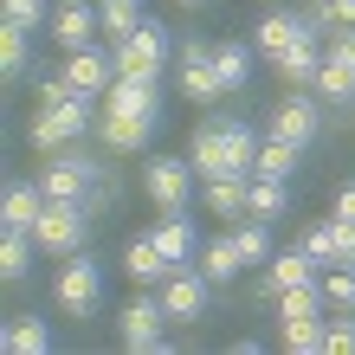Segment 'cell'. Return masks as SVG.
Wrapping results in <instances>:
<instances>
[{"mask_svg":"<svg viewBox=\"0 0 355 355\" xmlns=\"http://www.w3.org/2000/svg\"><path fill=\"white\" fill-rule=\"evenodd\" d=\"M123 349H168V336H162V323H168V304H162V291L155 297H136V304H123Z\"/></svg>","mask_w":355,"mask_h":355,"instance_id":"cell-10","label":"cell"},{"mask_svg":"<svg viewBox=\"0 0 355 355\" xmlns=\"http://www.w3.org/2000/svg\"><path fill=\"white\" fill-rule=\"evenodd\" d=\"M26 58H33V33L7 26V33H0V71H7V78H19V71H26Z\"/></svg>","mask_w":355,"mask_h":355,"instance_id":"cell-34","label":"cell"},{"mask_svg":"<svg viewBox=\"0 0 355 355\" xmlns=\"http://www.w3.org/2000/svg\"><path fill=\"white\" fill-rule=\"evenodd\" d=\"M149 239H155V252L168 259V271H175V265H194V259H200V239H194V220H187V214H162Z\"/></svg>","mask_w":355,"mask_h":355,"instance_id":"cell-15","label":"cell"},{"mask_svg":"<svg viewBox=\"0 0 355 355\" xmlns=\"http://www.w3.org/2000/svg\"><path fill=\"white\" fill-rule=\"evenodd\" d=\"M207 297H214V278L200 265H175L162 278V304H168V323H200L207 317Z\"/></svg>","mask_w":355,"mask_h":355,"instance_id":"cell-5","label":"cell"},{"mask_svg":"<svg viewBox=\"0 0 355 355\" xmlns=\"http://www.w3.org/2000/svg\"><path fill=\"white\" fill-rule=\"evenodd\" d=\"M85 233H91V214H85V200H46V214L33 220V239H39V252H52V259H71V252H85Z\"/></svg>","mask_w":355,"mask_h":355,"instance_id":"cell-2","label":"cell"},{"mask_svg":"<svg viewBox=\"0 0 355 355\" xmlns=\"http://www.w3.org/2000/svg\"><path fill=\"white\" fill-rule=\"evenodd\" d=\"M33 252H39V239L26 233V226H7V239H0V278L19 284L33 271Z\"/></svg>","mask_w":355,"mask_h":355,"instance_id":"cell-22","label":"cell"},{"mask_svg":"<svg viewBox=\"0 0 355 355\" xmlns=\"http://www.w3.org/2000/svg\"><path fill=\"white\" fill-rule=\"evenodd\" d=\"M155 123L162 116H116V110H103L97 116V136L110 142V149H142V142L155 136Z\"/></svg>","mask_w":355,"mask_h":355,"instance_id":"cell-19","label":"cell"},{"mask_svg":"<svg viewBox=\"0 0 355 355\" xmlns=\"http://www.w3.org/2000/svg\"><path fill=\"white\" fill-rule=\"evenodd\" d=\"M52 13H58V7H46V0H0V19H7V26H19V33H39Z\"/></svg>","mask_w":355,"mask_h":355,"instance_id":"cell-30","label":"cell"},{"mask_svg":"<svg viewBox=\"0 0 355 355\" xmlns=\"http://www.w3.org/2000/svg\"><path fill=\"white\" fill-rule=\"evenodd\" d=\"M187 162H194L200 181H220L226 175V136H220V116H207L194 130V149H187Z\"/></svg>","mask_w":355,"mask_h":355,"instance_id":"cell-17","label":"cell"},{"mask_svg":"<svg viewBox=\"0 0 355 355\" xmlns=\"http://www.w3.org/2000/svg\"><path fill=\"white\" fill-rule=\"evenodd\" d=\"M323 58H329V52L317 46V39H297V46H284L271 65L284 71V85H304V91H310V85H317V71H323Z\"/></svg>","mask_w":355,"mask_h":355,"instance_id":"cell-18","label":"cell"},{"mask_svg":"<svg viewBox=\"0 0 355 355\" xmlns=\"http://www.w3.org/2000/svg\"><path fill=\"white\" fill-rule=\"evenodd\" d=\"M200 271H207L214 284H233L239 271H245V259H239L233 233H220V239H207V245H200Z\"/></svg>","mask_w":355,"mask_h":355,"instance_id":"cell-24","label":"cell"},{"mask_svg":"<svg viewBox=\"0 0 355 355\" xmlns=\"http://www.w3.org/2000/svg\"><path fill=\"white\" fill-rule=\"evenodd\" d=\"M162 78H130V71H116V85L103 91V110H116V116H162Z\"/></svg>","mask_w":355,"mask_h":355,"instance_id":"cell-14","label":"cell"},{"mask_svg":"<svg viewBox=\"0 0 355 355\" xmlns=\"http://www.w3.org/2000/svg\"><path fill=\"white\" fill-rule=\"evenodd\" d=\"M233 245H239V259H245V265H271V233H265V220H259V214L233 226Z\"/></svg>","mask_w":355,"mask_h":355,"instance_id":"cell-29","label":"cell"},{"mask_svg":"<svg viewBox=\"0 0 355 355\" xmlns=\"http://www.w3.org/2000/svg\"><path fill=\"white\" fill-rule=\"evenodd\" d=\"M142 187H149L155 214H187V200H194V162L187 155H149L142 162Z\"/></svg>","mask_w":355,"mask_h":355,"instance_id":"cell-3","label":"cell"},{"mask_svg":"<svg viewBox=\"0 0 355 355\" xmlns=\"http://www.w3.org/2000/svg\"><path fill=\"white\" fill-rule=\"evenodd\" d=\"M123 271H130L136 284H162V278H168V259H162V252H155V239L142 233V239L123 245Z\"/></svg>","mask_w":355,"mask_h":355,"instance_id":"cell-23","label":"cell"},{"mask_svg":"<svg viewBox=\"0 0 355 355\" xmlns=\"http://www.w3.org/2000/svg\"><path fill=\"white\" fill-rule=\"evenodd\" d=\"M329 26H355V0H329Z\"/></svg>","mask_w":355,"mask_h":355,"instance_id":"cell-39","label":"cell"},{"mask_svg":"<svg viewBox=\"0 0 355 355\" xmlns=\"http://www.w3.org/2000/svg\"><path fill=\"white\" fill-rule=\"evenodd\" d=\"M52 39L65 52H85L91 39H103V13L91 7V0H58V13H52Z\"/></svg>","mask_w":355,"mask_h":355,"instance_id":"cell-12","label":"cell"},{"mask_svg":"<svg viewBox=\"0 0 355 355\" xmlns=\"http://www.w3.org/2000/svg\"><path fill=\"white\" fill-rule=\"evenodd\" d=\"M33 103H39V110L71 103V78H65V71H58V78H33Z\"/></svg>","mask_w":355,"mask_h":355,"instance_id":"cell-36","label":"cell"},{"mask_svg":"<svg viewBox=\"0 0 355 355\" xmlns=\"http://www.w3.org/2000/svg\"><path fill=\"white\" fill-rule=\"evenodd\" d=\"M181 7H207V0H181Z\"/></svg>","mask_w":355,"mask_h":355,"instance_id":"cell-42","label":"cell"},{"mask_svg":"<svg viewBox=\"0 0 355 355\" xmlns=\"http://www.w3.org/2000/svg\"><path fill=\"white\" fill-rule=\"evenodd\" d=\"M297 245H304V252L317 259V265H343V245H336V220H317V226H310V233H304Z\"/></svg>","mask_w":355,"mask_h":355,"instance_id":"cell-31","label":"cell"},{"mask_svg":"<svg viewBox=\"0 0 355 355\" xmlns=\"http://www.w3.org/2000/svg\"><path fill=\"white\" fill-rule=\"evenodd\" d=\"M284 200H291V194H284V181L252 175V214H259V220H278V214H284Z\"/></svg>","mask_w":355,"mask_h":355,"instance_id":"cell-35","label":"cell"},{"mask_svg":"<svg viewBox=\"0 0 355 355\" xmlns=\"http://www.w3.org/2000/svg\"><path fill=\"white\" fill-rule=\"evenodd\" d=\"M323 323H329V317H284V323H278V343H284L291 355H323Z\"/></svg>","mask_w":355,"mask_h":355,"instance_id":"cell-27","label":"cell"},{"mask_svg":"<svg viewBox=\"0 0 355 355\" xmlns=\"http://www.w3.org/2000/svg\"><path fill=\"white\" fill-rule=\"evenodd\" d=\"M65 78H71V91H85L103 103V91L116 85V46L110 39H91L85 52H65Z\"/></svg>","mask_w":355,"mask_h":355,"instance_id":"cell-7","label":"cell"},{"mask_svg":"<svg viewBox=\"0 0 355 355\" xmlns=\"http://www.w3.org/2000/svg\"><path fill=\"white\" fill-rule=\"evenodd\" d=\"M97 297H103V271H97V259H91V252H71L65 271H58V310H65V317H91Z\"/></svg>","mask_w":355,"mask_h":355,"instance_id":"cell-6","label":"cell"},{"mask_svg":"<svg viewBox=\"0 0 355 355\" xmlns=\"http://www.w3.org/2000/svg\"><path fill=\"white\" fill-rule=\"evenodd\" d=\"M323 355H355V310H329V323H323Z\"/></svg>","mask_w":355,"mask_h":355,"instance_id":"cell-33","label":"cell"},{"mask_svg":"<svg viewBox=\"0 0 355 355\" xmlns=\"http://www.w3.org/2000/svg\"><path fill=\"white\" fill-rule=\"evenodd\" d=\"M97 13H103V39H110V46L142 26V0H97Z\"/></svg>","mask_w":355,"mask_h":355,"instance_id":"cell-28","label":"cell"},{"mask_svg":"<svg viewBox=\"0 0 355 355\" xmlns=\"http://www.w3.org/2000/svg\"><path fill=\"white\" fill-rule=\"evenodd\" d=\"M349 116H355V110H349Z\"/></svg>","mask_w":355,"mask_h":355,"instance_id":"cell-44","label":"cell"},{"mask_svg":"<svg viewBox=\"0 0 355 355\" xmlns=\"http://www.w3.org/2000/svg\"><path fill=\"white\" fill-rule=\"evenodd\" d=\"M323 52L336 58V65H349V71H355V26H336V39H329Z\"/></svg>","mask_w":355,"mask_h":355,"instance_id":"cell-37","label":"cell"},{"mask_svg":"<svg viewBox=\"0 0 355 355\" xmlns=\"http://www.w3.org/2000/svg\"><path fill=\"white\" fill-rule=\"evenodd\" d=\"M336 214H343V220H355V181H343V187H336Z\"/></svg>","mask_w":355,"mask_h":355,"instance_id":"cell-40","label":"cell"},{"mask_svg":"<svg viewBox=\"0 0 355 355\" xmlns=\"http://www.w3.org/2000/svg\"><path fill=\"white\" fill-rule=\"evenodd\" d=\"M310 91H317L329 110H355V71L336 65V58H323V71H317V85H310Z\"/></svg>","mask_w":355,"mask_h":355,"instance_id":"cell-25","label":"cell"},{"mask_svg":"<svg viewBox=\"0 0 355 355\" xmlns=\"http://www.w3.org/2000/svg\"><path fill=\"white\" fill-rule=\"evenodd\" d=\"M39 214H46V187L39 181H7V194H0V226H26L33 233Z\"/></svg>","mask_w":355,"mask_h":355,"instance_id":"cell-16","label":"cell"},{"mask_svg":"<svg viewBox=\"0 0 355 355\" xmlns=\"http://www.w3.org/2000/svg\"><path fill=\"white\" fill-rule=\"evenodd\" d=\"M142 7H149V0H142Z\"/></svg>","mask_w":355,"mask_h":355,"instance_id":"cell-43","label":"cell"},{"mask_svg":"<svg viewBox=\"0 0 355 355\" xmlns=\"http://www.w3.org/2000/svg\"><path fill=\"white\" fill-rule=\"evenodd\" d=\"M181 91L194 97V103H220L226 97L220 71H214V46H200V39H187V46H181Z\"/></svg>","mask_w":355,"mask_h":355,"instance_id":"cell-13","label":"cell"},{"mask_svg":"<svg viewBox=\"0 0 355 355\" xmlns=\"http://www.w3.org/2000/svg\"><path fill=\"white\" fill-rule=\"evenodd\" d=\"M323 130V97H310L304 85H291V97H278V110H271V136H284V142H304Z\"/></svg>","mask_w":355,"mask_h":355,"instance_id":"cell-9","label":"cell"},{"mask_svg":"<svg viewBox=\"0 0 355 355\" xmlns=\"http://www.w3.org/2000/svg\"><path fill=\"white\" fill-rule=\"evenodd\" d=\"M214 71H220V85L226 97L252 85V46H239V39H226V46H214Z\"/></svg>","mask_w":355,"mask_h":355,"instance_id":"cell-21","label":"cell"},{"mask_svg":"<svg viewBox=\"0 0 355 355\" xmlns=\"http://www.w3.org/2000/svg\"><path fill=\"white\" fill-rule=\"evenodd\" d=\"M323 297L329 310H355V265H323Z\"/></svg>","mask_w":355,"mask_h":355,"instance_id":"cell-32","label":"cell"},{"mask_svg":"<svg viewBox=\"0 0 355 355\" xmlns=\"http://www.w3.org/2000/svg\"><path fill=\"white\" fill-rule=\"evenodd\" d=\"M162 65H168V33H162L155 19H142L130 39H116V71H130V78H162Z\"/></svg>","mask_w":355,"mask_h":355,"instance_id":"cell-8","label":"cell"},{"mask_svg":"<svg viewBox=\"0 0 355 355\" xmlns=\"http://www.w3.org/2000/svg\"><path fill=\"white\" fill-rule=\"evenodd\" d=\"M323 278V265L304 252V245H291V252H271V265H265V278H259V297L265 304H278V291H291V284H317Z\"/></svg>","mask_w":355,"mask_h":355,"instance_id":"cell-11","label":"cell"},{"mask_svg":"<svg viewBox=\"0 0 355 355\" xmlns=\"http://www.w3.org/2000/svg\"><path fill=\"white\" fill-rule=\"evenodd\" d=\"M310 7H317V13H329V0H310Z\"/></svg>","mask_w":355,"mask_h":355,"instance_id":"cell-41","label":"cell"},{"mask_svg":"<svg viewBox=\"0 0 355 355\" xmlns=\"http://www.w3.org/2000/svg\"><path fill=\"white\" fill-rule=\"evenodd\" d=\"M0 343H7L13 355H46L52 349V323L39 317V310H33V317H13L7 329H0Z\"/></svg>","mask_w":355,"mask_h":355,"instance_id":"cell-20","label":"cell"},{"mask_svg":"<svg viewBox=\"0 0 355 355\" xmlns=\"http://www.w3.org/2000/svg\"><path fill=\"white\" fill-rule=\"evenodd\" d=\"M39 187H46V200H91V187H97V162L91 149H58L46 168H39Z\"/></svg>","mask_w":355,"mask_h":355,"instance_id":"cell-4","label":"cell"},{"mask_svg":"<svg viewBox=\"0 0 355 355\" xmlns=\"http://www.w3.org/2000/svg\"><path fill=\"white\" fill-rule=\"evenodd\" d=\"M97 116H103V103H97V97H85V91H71V103H58V110H39V116H33L26 142H33L39 155H58V149H71V142L85 136Z\"/></svg>","mask_w":355,"mask_h":355,"instance_id":"cell-1","label":"cell"},{"mask_svg":"<svg viewBox=\"0 0 355 355\" xmlns=\"http://www.w3.org/2000/svg\"><path fill=\"white\" fill-rule=\"evenodd\" d=\"M336 220V245H343V265H355V220H343V214H329Z\"/></svg>","mask_w":355,"mask_h":355,"instance_id":"cell-38","label":"cell"},{"mask_svg":"<svg viewBox=\"0 0 355 355\" xmlns=\"http://www.w3.org/2000/svg\"><path fill=\"white\" fill-rule=\"evenodd\" d=\"M297 142H284V136H265L259 142V162H252V175H271V181H291L297 175Z\"/></svg>","mask_w":355,"mask_h":355,"instance_id":"cell-26","label":"cell"}]
</instances>
